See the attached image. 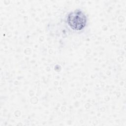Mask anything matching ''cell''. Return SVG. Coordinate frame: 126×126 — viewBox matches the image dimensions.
<instances>
[{"label":"cell","mask_w":126,"mask_h":126,"mask_svg":"<svg viewBox=\"0 0 126 126\" xmlns=\"http://www.w3.org/2000/svg\"><path fill=\"white\" fill-rule=\"evenodd\" d=\"M67 23L72 30L80 31L86 25L87 17L82 11L76 10L69 13L67 17Z\"/></svg>","instance_id":"cell-1"}]
</instances>
